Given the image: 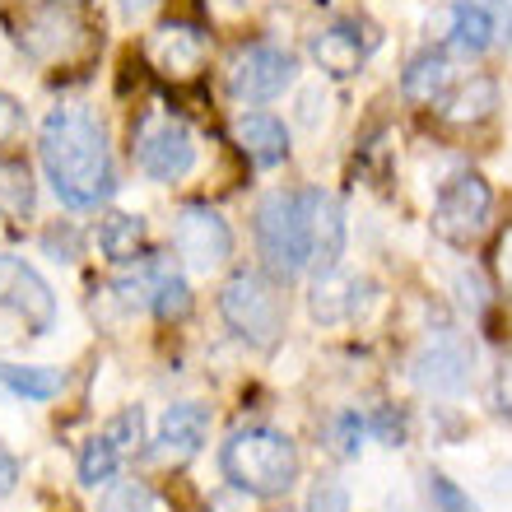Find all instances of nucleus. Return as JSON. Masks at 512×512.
<instances>
[{
  "mask_svg": "<svg viewBox=\"0 0 512 512\" xmlns=\"http://www.w3.org/2000/svg\"><path fill=\"white\" fill-rule=\"evenodd\" d=\"M38 154H42V168H47V182H52L56 201L70 205V210H98L117 191L108 135H103L94 112L52 108L47 122H42Z\"/></svg>",
  "mask_w": 512,
  "mask_h": 512,
  "instance_id": "obj_1",
  "label": "nucleus"
},
{
  "mask_svg": "<svg viewBox=\"0 0 512 512\" xmlns=\"http://www.w3.org/2000/svg\"><path fill=\"white\" fill-rule=\"evenodd\" d=\"M219 471L238 494L280 499L298 480V447L280 429L252 424V429H238L229 443L219 447Z\"/></svg>",
  "mask_w": 512,
  "mask_h": 512,
  "instance_id": "obj_2",
  "label": "nucleus"
},
{
  "mask_svg": "<svg viewBox=\"0 0 512 512\" xmlns=\"http://www.w3.org/2000/svg\"><path fill=\"white\" fill-rule=\"evenodd\" d=\"M219 312H224L233 336L256 345V350L280 345L284 317H289L280 284L270 280V275H261V270H233L229 284L219 289Z\"/></svg>",
  "mask_w": 512,
  "mask_h": 512,
  "instance_id": "obj_3",
  "label": "nucleus"
},
{
  "mask_svg": "<svg viewBox=\"0 0 512 512\" xmlns=\"http://www.w3.org/2000/svg\"><path fill=\"white\" fill-rule=\"evenodd\" d=\"M256 247L280 280L308 270V224H303V191H270L256 205Z\"/></svg>",
  "mask_w": 512,
  "mask_h": 512,
  "instance_id": "obj_4",
  "label": "nucleus"
},
{
  "mask_svg": "<svg viewBox=\"0 0 512 512\" xmlns=\"http://www.w3.org/2000/svg\"><path fill=\"white\" fill-rule=\"evenodd\" d=\"M112 289L122 298V308H149L154 317H163V322L187 317V308H191V284L168 252L135 256V266L126 270V275H117Z\"/></svg>",
  "mask_w": 512,
  "mask_h": 512,
  "instance_id": "obj_5",
  "label": "nucleus"
},
{
  "mask_svg": "<svg viewBox=\"0 0 512 512\" xmlns=\"http://www.w3.org/2000/svg\"><path fill=\"white\" fill-rule=\"evenodd\" d=\"M489 182L480 173H452L433 201V233L452 247H471L489 224Z\"/></svg>",
  "mask_w": 512,
  "mask_h": 512,
  "instance_id": "obj_6",
  "label": "nucleus"
},
{
  "mask_svg": "<svg viewBox=\"0 0 512 512\" xmlns=\"http://www.w3.org/2000/svg\"><path fill=\"white\" fill-rule=\"evenodd\" d=\"M135 163L140 173L154 177V182H177V177L191 173L196 163V140L177 117H159V122H145L135 135Z\"/></svg>",
  "mask_w": 512,
  "mask_h": 512,
  "instance_id": "obj_7",
  "label": "nucleus"
},
{
  "mask_svg": "<svg viewBox=\"0 0 512 512\" xmlns=\"http://www.w3.org/2000/svg\"><path fill=\"white\" fill-rule=\"evenodd\" d=\"M173 247L191 270H215L233 256V229L210 205H182L173 224Z\"/></svg>",
  "mask_w": 512,
  "mask_h": 512,
  "instance_id": "obj_8",
  "label": "nucleus"
},
{
  "mask_svg": "<svg viewBox=\"0 0 512 512\" xmlns=\"http://www.w3.org/2000/svg\"><path fill=\"white\" fill-rule=\"evenodd\" d=\"M298 75V61L294 52H284V47H247L238 52L229 70V94L238 103H270V98H280Z\"/></svg>",
  "mask_w": 512,
  "mask_h": 512,
  "instance_id": "obj_9",
  "label": "nucleus"
},
{
  "mask_svg": "<svg viewBox=\"0 0 512 512\" xmlns=\"http://www.w3.org/2000/svg\"><path fill=\"white\" fill-rule=\"evenodd\" d=\"M0 308H10L14 317H24L33 331H52L56 322V294L38 270L19 261V256H0Z\"/></svg>",
  "mask_w": 512,
  "mask_h": 512,
  "instance_id": "obj_10",
  "label": "nucleus"
},
{
  "mask_svg": "<svg viewBox=\"0 0 512 512\" xmlns=\"http://www.w3.org/2000/svg\"><path fill=\"white\" fill-rule=\"evenodd\" d=\"M303 224H308V266L317 275L340 266V252H345V210L331 191L308 187L303 191Z\"/></svg>",
  "mask_w": 512,
  "mask_h": 512,
  "instance_id": "obj_11",
  "label": "nucleus"
},
{
  "mask_svg": "<svg viewBox=\"0 0 512 512\" xmlns=\"http://www.w3.org/2000/svg\"><path fill=\"white\" fill-rule=\"evenodd\" d=\"M429 33L433 42H443L461 56H485L489 47H499V33H494V19H489L475 0H452V5H438L429 14Z\"/></svg>",
  "mask_w": 512,
  "mask_h": 512,
  "instance_id": "obj_12",
  "label": "nucleus"
},
{
  "mask_svg": "<svg viewBox=\"0 0 512 512\" xmlns=\"http://www.w3.org/2000/svg\"><path fill=\"white\" fill-rule=\"evenodd\" d=\"M415 382L433 396H461L471 387V350L457 336H438L415 354Z\"/></svg>",
  "mask_w": 512,
  "mask_h": 512,
  "instance_id": "obj_13",
  "label": "nucleus"
},
{
  "mask_svg": "<svg viewBox=\"0 0 512 512\" xmlns=\"http://www.w3.org/2000/svg\"><path fill=\"white\" fill-rule=\"evenodd\" d=\"M210 438V410L196 401H177L163 410L159 433H154V457L163 461H191Z\"/></svg>",
  "mask_w": 512,
  "mask_h": 512,
  "instance_id": "obj_14",
  "label": "nucleus"
},
{
  "mask_svg": "<svg viewBox=\"0 0 512 512\" xmlns=\"http://www.w3.org/2000/svg\"><path fill=\"white\" fill-rule=\"evenodd\" d=\"M149 56H154V66H159L168 80H191V75L205 66V56H210V38L191 24H163L159 33L149 38Z\"/></svg>",
  "mask_w": 512,
  "mask_h": 512,
  "instance_id": "obj_15",
  "label": "nucleus"
},
{
  "mask_svg": "<svg viewBox=\"0 0 512 512\" xmlns=\"http://www.w3.org/2000/svg\"><path fill=\"white\" fill-rule=\"evenodd\" d=\"M233 140H238V149H243L256 168H275V163L289 159V131L270 112H243L233 122Z\"/></svg>",
  "mask_w": 512,
  "mask_h": 512,
  "instance_id": "obj_16",
  "label": "nucleus"
},
{
  "mask_svg": "<svg viewBox=\"0 0 512 512\" xmlns=\"http://www.w3.org/2000/svg\"><path fill=\"white\" fill-rule=\"evenodd\" d=\"M312 61H317L326 75L350 80V75H359V66H364V38H359L350 24L322 28V33L312 38Z\"/></svg>",
  "mask_w": 512,
  "mask_h": 512,
  "instance_id": "obj_17",
  "label": "nucleus"
},
{
  "mask_svg": "<svg viewBox=\"0 0 512 512\" xmlns=\"http://www.w3.org/2000/svg\"><path fill=\"white\" fill-rule=\"evenodd\" d=\"M447 84H452V61L447 52H419L401 75V94L410 103H443Z\"/></svg>",
  "mask_w": 512,
  "mask_h": 512,
  "instance_id": "obj_18",
  "label": "nucleus"
},
{
  "mask_svg": "<svg viewBox=\"0 0 512 512\" xmlns=\"http://www.w3.org/2000/svg\"><path fill=\"white\" fill-rule=\"evenodd\" d=\"M354 298H359V280H354V275H340V270H326V275L312 280L308 308L322 326H336V322H345V317H354Z\"/></svg>",
  "mask_w": 512,
  "mask_h": 512,
  "instance_id": "obj_19",
  "label": "nucleus"
},
{
  "mask_svg": "<svg viewBox=\"0 0 512 512\" xmlns=\"http://www.w3.org/2000/svg\"><path fill=\"white\" fill-rule=\"evenodd\" d=\"M494 108H499V84L485 80V75H475V80H466L461 89H452V94L443 98V117L457 126L485 122Z\"/></svg>",
  "mask_w": 512,
  "mask_h": 512,
  "instance_id": "obj_20",
  "label": "nucleus"
},
{
  "mask_svg": "<svg viewBox=\"0 0 512 512\" xmlns=\"http://www.w3.org/2000/svg\"><path fill=\"white\" fill-rule=\"evenodd\" d=\"M0 387L24 396V401H52L66 387V373L42 364H0Z\"/></svg>",
  "mask_w": 512,
  "mask_h": 512,
  "instance_id": "obj_21",
  "label": "nucleus"
},
{
  "mask_svg": "<svg viewBox=\"0 0 512 512\" xmlns=\"http://www.w3.org/2000/svg\"><path fill=\"white\" fill-rule=\"evenodd\" d=\"M33 201H38V187H33V173H28L24 159H0V219H19L33 215Z\"/></svg>",
  "mask_w": 512,
  "mask_h": 512,
  "instance_id": "obj_22",
  "label": "nucleus"
},
{
  "mask_svg": "<svg viewBox=\"0 0 512 512\" xmlns=\"http://www.w3.org/2000/svg\"><path fill=\"white\" fill-rule=\"evenodd\" d=\"M98 247L108 261H135L145 247V219L140 215H108L98 229Z\"/></svg>",
  "mask_w": 512,
  "mask_h": 512,
  "instance_id": "obj_23",
  "label": "nucleus"
},
{
  "mask_svg": "<svg viewBox=\"0 0 512 512\" xmlns=\"http://www.w3.org/2000/svg\"><path fill=\"white\" fill-rule=\"evenodd\" d=\"M122 452H117V443H112L108 433H98V438H89L80 452V485L84 489H98V485H112L117 480V471H122Z\"/></svg>",
  "mask_w": 512,
  "mask_h": 512,
  "instance_id": "obj_24",
  "label": "nucleus"
},
{
  "mask_svg": "<svg viewBox=\"0 0 512 512\" xmlns=\"http://www.w3.org/2000/svg\"><path fill=\"white\" fill-rule=\"evenodd\" d=\"M98 512H149V485L145 480H112L98 499Z\"/></svg>",
  "mask_w": 512,
  "mask_h": 512,
  "instance_id": "obj_25",
  "label": "nucleus"
},
{
  "mask_svg": "<svg viewBox=\"0 0 512 512\" xmlns=\"http://www.w3.org/2000/svg\"><path fill=\"white\" fill-rule=\"evenodd\" d=\"M103 433L117 443V452H122V457H131L135 447L145 443V410H140V405H126V410H117V415H112V424Z\"/></svg>",
  "mask_w": 512,
  "mask_h": 512,
  "instance_id": "obj_26",
  "label": "nucleus"
},
{
  "mask_svg": "<svg viewBox=\"0 0 512 512\" xmlns=\"http://www.w3.org/2000/svg\"><path fill=\"white\" fill-rule=\"evenodd\" d=\"M429 499H433V512H480L471 494H466V489H461L452 475H443V471L429 475Z\"/></svg>",
  "mask_w": 512,
  "mask_h": 512,
  "instance_id": "obj_27",
  "label": "nucleus"
},
{
  "mask_svg": "<svg viewBox=\"0 0 512 512\" xmlns=\"http://www.w3.org/2000/svg\"><path fill=\"white\" fill-rule=\"evenodd\" d=\"M364 415H354V410H345V415H336V424H331V438H336V457H359V447H364Z\"/></svg>",
  "mask_w": 512,
  "mask_h": 512,
  "instance_id": "obj_28",
  "label": "nucleus"
},
{
  "mask_svg": "<svg viewBox=\"0 0 512 512\" xmlns=\"http://www.w3.org/2000/svg\"><path fill=\"white\" fill-rule=\"evenodd\" d=\"M308 512H350V494L336 480H317L308 494Z\"/></svg>",
  "mask_w": 512,
  "mask_h": 512,
  "instance_id": "obj_29",
  "label": "nucleus"
},
{
  "mask_svg": "<svg viewBox=\"0 0 512 512\" xmlns=\"http://www.w3.org/2000/svg\"><path fill=\"white\" fill-rule=\"evenodd\" d=\"M480 10L494 19V33H499V47H512V5L508 0H475Z\"/></svg>",
  "mask_w": 512,
  "mask_h": 512,
  "instance_id": "obj_30",
  "label": "nucleus"
},
{
  "mask_svg": "<svg viewBox=\"0 0 512 512\" xmlns=\"http://www.w3.org/2000/svg\"><path fill=\"white\" fill-rule=\"evenodd\" d=\"M19 126H24V108L0 89V145H10L14 135H19Z\"/></svg>",
  "mask_w": 512,
  "mask_h": 512,
  "instance_id": "obj_31",
  "label": "nucleus"
},
{
  "mask_svg": "<svg viewBox=\"0 0 512 512\" xmlns=\"http://www.w3.org/2000/svg\"><path fill=\"white\" fill-rule=\"evenodd\" d=\"M494 401H499V415L512 424V359L499 364V378H494Z\"/></svg>",
  "mask_w": 512,
  "mask_h": 512,
  "instance_id": "obj_32",
  "label": "nucleus"
},
{
  "mask_svg": "<svg viewBox=\"0 0 512 512\" xmlns=\"http://www.w3.org/2000/svg\"><path fill=\"white\" fill-rule=\"evenodd\" d=\"M14 485H19V461L0 447V499H5V494H14Z\"/></svg>",
  "mask_w": 512,
  "mask_h": 512,
  "instance_id": "obj_33",
  "label": "nucleus"
},
{
  "mask_svg": "<svg viewBox=\"0 0 512 512\" xmlns=\"http://www.w3.org/2000/svg\"><path fill=\"white\" fill-rule=\"evenodd\" d=\"M373 429L382 433V443H387V447H401V419H391L387 410H382V415L373 419Z\"/></svg>",
  "mask_w": 512,
  "mask_h": 512,
  "instance_id": "obj_34",
  "label": "nucleus"
},
{
  "mask_svg": "<svg viewBox=\"0 0 512 512\" xmlns=\"http://www.w3.org/2000/svg\"><path fill=\"white\" fill-rule=\"evenodd\" d=\"M499 275H503V284L512 289V229H508V238H503V247H499Z\"/></svg>",
  "mask_w": 512,
  "mask_h": 512,
  "instance_id": "obj_35",
  "label": "nucleus"
},
{
  "mask_svg": "<svg viewBox=\"0 0 512 512\" xmlns=\"http://www.w3.org/2000/svg\"><path fill=\"white\" fill-rule=\"evenodd\" d=\"M117 5H122V14H126V19H135V14H145L149 5H154V0H117Z\"/></svg>",
  "mask_w": 512,
  "mask_h": 512,
  "instance_id": "obj_36",
  "label": "nucleus"
}]
</instances>
